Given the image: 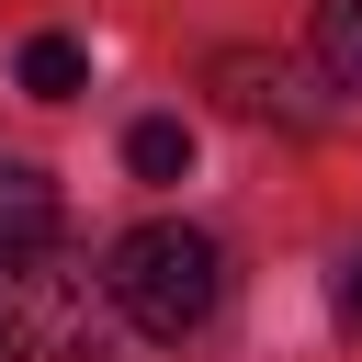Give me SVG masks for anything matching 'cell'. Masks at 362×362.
<instances>
[{"label": "cell", "instance_id": "6da1fadb", "mask_svg": "<svg viewBox=\"0 0 362 362\" xmlns=\"http://www.w3.org/2000/svg\"><path fill=\"white\" fill-rule=\"evenodd\" d=\"M102 294H113L124 328H147V339H192V328L215 317V294H226V249H215L204 226H181V215H147V226L113 238Z\"/></svg>", "mask_w": 362, "mask_h": 362}, {"label": "cell", "instance_id": "7a4b0ae2", "mask_svg": "<svg viewBox=\"0 0 362 362\" xmlns=\"http://www.w3.org/2000/svg\"><path fill=\"white\" fill-rule=\"evenodd\" d=\"M0 351H11V362H102V305H90V283H68V272L0 283Z\"/></svg>", "mask_w": 362, "mask_h": 362}, {"label": "cell", "instance_id": "3957f363", "mask_svg": "<svg viewBox=\"0 0 362 362\" xmlns=\"http://www.w3.org/2000/svg\"><path fill=\"white\" fill-rule=\"evenodd\" d=\"M57 226H68V204H57V181H45L34 158H0V283H23V272H45V249H57Z\"/></svg>", "mask_w": 362, "mask_h": 362}, {"label": "cell", "instance_id": "277c9868", "mask_svg": "<svg viewBox=\"0 0 362 362\" xmlns=\"http://www.w3.org/2000/svg\"><path fill=\"white\" fill-rule=\"evenodd\" d=\"M305 45H317V68H328V90H362V0H317V23H305Z\"/></svg>", "mask_w": 362, "mask_h": 362}, {"label": "cell", "instance_id": "5b68a950", "mask_svg": "<svg viewBox=\"0 0 362 362\" xmlns=\"http://www.w3.org/2000/svg\"><path fill=\"white\" fill-rule=\"evenodd\" d=\"M79 79H90V57H79V34H34V45H23V90H34V102H68Z\"/></svg>", "mask_w": 362, "mask_h": 362}, {"label": "cell", "instance_id": "8992f818", "mask_svg": "<svg viewBox=\"0 0 362 362\" xmlns=\"http://www.w3.org/2000/svg\"><path fill=\"white\" fill-rule=\"evenodd\" d=\"M124 170H136V181H181V170H192V124H170V113H147V124L124 136Z\"/></svg>", "mask_w": 362, "mask_h": 362}, {"label": "cell", "instance_id": "52a82bcc", "mask_svg": "<svg viewBox=\"0 0 362 362\" xmlns=\"http://www.w3.org/2000/svg\"><path fill=\"white\" fill-rule=\"evenodd\" d=\"M215 90H226V113H272V102H283V68L226 45V57H215Z\"/></svg>", "mask_w": 362, "mask_h": 362}, {"label": "cell", "instance_id": "ba28073f", "mask_svg": "<svg viewBox=\"0 0 362 362\" xmlns=\"http://www.w3.org/2000/svg\"><path fill=\"white\" fill-rule=\"evenodd\" d=\"M328 305H339V328H362V249L339 260V283H328Z\"/></svg>", "mask_w": 362, "mask_h": 362}, {"label": "cell", "instance_id": "9c48e42d", "mask_svg": "<svg viewBox=\"0 0 362 362\" xmlns=\"http://www.w3.org/2000/svg\"><path fill=\"white\" fill-rule=\"evenodd\" d=\"M0 362H11V351H0Z\"/></svg>", "mask_w": 362, "mask_h": 362}]
</instances>
